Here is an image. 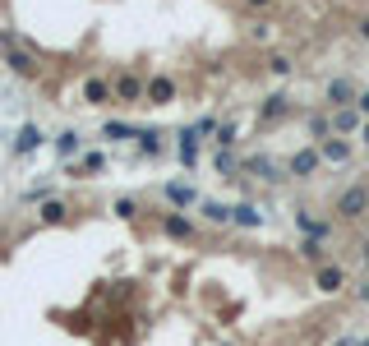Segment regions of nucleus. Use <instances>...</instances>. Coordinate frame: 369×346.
Instances as JSON below:
<instances>
[{"label": "nucleus", "mask_w": 369, "mask_h": 346, "mask_svg": "<svg viewBox=\"0 0 369 346\" xmlns=\"http://www.w3.org/2000/svg\"><path fill=\"white\" fill-rule=\"evenodd\" d=\"M0 56H5V65L14 69L19 78H37L33 51H24V46H19V33H9V28H0Z\"/></svg>", "instance_id": "f257e3e1"}, {"label": "nucleus", "mask_w": 369, "mask_h": 346, "mask_svg": "<svg viewBox=\"0 0 369 346\" xmlns=\"http://www.w3.org/2000/svg\"><path fill=\"white\" fill-rule=\"evenodd\" d=\"M111 93L120 97V102H143V97H148V83H143L139 74H120V78L111 83Z\"/></svg>", "instance_id": "f03ea898"}, {"label": "nucleus", "mask_w": 369, "mask_h": 346, "mask_svg": "<svg viewBox=\"0 0 369 346\" xmlns=\"http://www.w3.org/2000/svg\"><path fill=\"white\" fill-rule=\"evenodd\" d=\"M323 97H328V102H333V111H337V106H355V97H360V88H355L351 78H333Z\"/></svg>", "instance_id": "7ed1b4c3"}, {"label": "nucleus", "mask_w": 369, "mask_h": 346, "mask_svg": "<svg viewBox=\"0 0 369 346\" xmlns=\"http://www.w3.org/2000/svg\"><path fill=\"white\" fill-rule=\"evenodd\" d=\"M318 162H323V157H318V148H300V153L291 157V175H314Z\"/></svg>", "instance_id": "20e7f679"}, {"label": "nucleus", "mask_w": 369, "mask_h": 346, "mask_svg": "<svg viewBox=\"0 0 369 346\" xmlns=\"http://www.w3.org/2000/svg\"><path fill=\"white\" fill-rule=\"evenodd\" d=\"M360 125H365V116L355 111V106H337L333 111V130L337 134H351V130H360Z\"/></svg>", "instance_id": "39448f33"}, {"label": "nucleus", "mask_w": 369, "mask_h": 346, "mask_svg": "<svg viewBox=\"0 0 369 346\" xmlns=\"http://www.w3.org/2000/svg\"><path fill=\"white\" fill-rule=\"evenodd\" d=\"M337 208H342V217H360L365 208H369V190H360V185H355V190H346Z\"/></svg>", "instance_id": "423d86ee"}, {"label": "nucleus", "mask_w": 369, "mask_h": 346, "mask_svg": "<svg viewBox=\"0 0 369 346\" xmlns=\"http://www.w3.org/2000/svg\"><path fill=\"white\" fill-rule=\"evenodd\" d=\"M318 157H323V162H351V143H346V138H323V143H318Z\"/></svg>", "instance_id": "0eeeda50"}, {"label": "nucleus", "mask_w": 369, "mask_h": 346, "mask_svg": "<svg viewBox=\"0 0 369 346\" xmlns=\"http://www.w3.org/2000/svg\"><path fill=\"white\" fill-rule=\"evenodd\" d=\"M171 97H176V83H171L167 74H157V78H148V102H171Z\"/></svg>", "instance_id": "6e6552de"}, {"label": "nucleus", "mask_w": 369, "mask_h": 346, "mask_svg": "<svg viewBox=\"0 0 369 346\" xmlns=\"http://www.w3.org/2000/svg\"><path fill=\"white\" fill-rule=\"evenodd\" d=\"M106 97H111V83H106V78H88V83H83V102L88 106H106Z\"/></svg>", "instance_id": "1a4fd4ad"}, {"label": "nucleus", "mask_w": 369, "mask_h": 346, "mask_svg": "<svg viewBox=\"0 0 369 346\" xmlns=\"http://www.w3.org/2000/svg\"><path fill=\"white\" fill-rule=\"evenodd\" d=\"M286 111H291V97H286V93H273L264 106H259V116H264V121H281Z\"/></svg>", "instance_id": "9d476101"}, {"label": "nucleus", "mask_w": 369, "mask_h": 346, "mask_svg": "<svg viewBox=\"0 0 369 346\" xmlns=\"http://www.w3.org/2000/svg\"><path fill=\"white\" fill-rule=\"evenodd\" d=\"M180 162H184V166L199 162V130H184V134H180Z\"/></svg>", "instance_id": "9b49d317"}, {"label": "nucleus", "mask_w": 369, "mask_h": 346, "mask_svg": "<svg viewBox=\"0 0 369 346\" xmlns=\"http://www.w3.org/2000/svg\"><path fill=\"white\" fill-rule=\"evenodd\" d=\"M268 74L291 78V74H296V61H291V56H281V51H273V56H268Z\"/></svg>", "instance_id": "f8f14e48"}, {"label": "nucleus", "mask_w": 369, "mask_h": 346, "mask_svg": "<svg viewBox=\"0 0 369 346\" xmlns=\"http://www.w3.org/2000/svg\"><path fill=\"white\" fill-rule=\"evenodd\" d=\"M167 199L180 203V208H189V203H199V194H194L189 185H167Z\"/></svg>", "instance_id": "ddd939ff"}, {"label": "nucleus", "mask_w": 369, "mask_h": 346, "mask_svg": "<svg viewBox=\"0 0 369 346\" xmlns=\"http://www.w3.org/2000/svg\"><path fill=\"white\" fill-rule=\"evenodd\" d=\"M162 226H167V235H176V240H184V235H194V226L184 222V217H176V213H171V217H167V222H162Z\"/></svg>", "instance_id": "4468645a"}, {"label": "nucleus", "mask_w": 369, "mask_h": 346, "mask_svg": "<svg viewBox=\"0 0 369 346\" xmlns=\"http://www.w3.org/2000/svg\"><path fill=\"white\" fill-rule=\"evenodd\" d=\"M328 130H333V116H318V111L309 116V134H314L318 143H323V138H328Z\"/></svg>", "instance_id": "2eb2a0df"}, {"label": "nucleus", "mask_w": 369, "mask_h": 346, "mask_svg": "<svg viewBox=\"0 0 369 346\" xmlns=\"http://www.w3.org/2000/svg\"><path fill=\"white\" fill-rule=\"evenodd\" d=\"M42 143V134L33 130V125H24V134H19V143H14V153H33V148Z\"/></svg>", "instance_id": "dca6fc26"}, {"label": "nucleus", "mask_w": 369, "mask_h": 346, "mask_svg": "<svg viewBox=\"0 0 369 346\" xmlns=\"http://www.w3.org/2000/svg\"><path fill=\"white\" fill-rule=\"evenodd\" d=\"M231 222H240V226H259V213H254V208H231Z\"/></svg>", "instance_id": "f3484780"}, {"label": "nucleus", "mask_w": 369, "mask_h": 346, "mask_svg": "<svg viewBox=\"0 0 369 346\" xmlns=\"http://www.w3.org/2000/svg\"><path fill=\"white\" fill-rule=\"evenodd\" d=\"M318 286H323V291H337V286H342V273H337V268H323V273H318Z\"/></svg>", "instance_id": "a211bd4d"}, {"label": "nucleus", "mask_w": 369, "mask_h": 346, "mask_svg": "<svg viewBox=\"0 0 369 346\" xmlns=\"http://www.w3.org/2000/svg\"><path fill=\"white\" fill-rule=\"evenodd\" d=\"M102 134H106V138H130V134H139V130H134V125H120V121H111Z\"/></svg>", "instance_id": "6ab92c4d"}, {"label": "nucleus", "mask_w": 369, "mask_h": 346, "mask_svg": "<svg viewBox=\"0 0 369 346\" xmlns=\"http://www.w3.org/2000/svg\"><path fill=\"white\" fill-rule=\"evenodd\" d=\"M203 213H208V222H227L231 208H222V203H203Z\"/></svg>", "instance_id": "aec40b11"}, {"label": "nucleus", "mask_w": 369, "mask_h": 346, "mask_svg": "<svg viewBox=\"0 0 369 346\" xmlns=\"http://www.w3.org/2000/svg\"><path fill=\"white\" fill-rule=\"evenodd\" d=\"M56 148H61V153H65V157H70V153H74V148H79V134H74V130H65V134H61V143H56Z\"/></svg>", "instance_id": "412c9836"}, {"label": "nucleus", "mask_w": 369, "mask_h": 346, "mask_svg": "<svg viewBox=\"0 0 369 346\" xmlns=\"http://www.w3.org/2000/svg\"><path fill=\"white\" fill-rule=\"evenodd\" d=\"M249 37H254V42H268V37H273V28L259 19V24H249Z\"/></svg>", "instance_id": "4be33fe9"}, {"label": "nucleus", "mask_w": 369, "mask_h": 346, "mask_svg": "<svg viewBox=\"0 0 369 346\" xmlns=\"http://www.w3.org/2000/svg\"><path fill=\"white\" fill-rule=\"evenodd\" d=\"M42 217H46V222H61V217H65V203H46Z\"/></svg>", "instance_id": "5701e85b"}, {"label": "nucleus", "mask_w": 369, "mask_h": 346, "mask_svg": "<svg viewBox=\"0 0 369 346\" xmlns=\"http://www.w3.org/2000/svg\"><path fill=\"white\" fill-rule=\"evenodd\" d=\"M217 171H222V175H231V171H236V157L222 153V157H217Z\"/></svg>", "instance_id": "b1692460"}, {"label": "nucleus", "mask_w": 369, "mask_h": 346, "mask_svg": "<svg viewBox=\"0 0 369 346\" xmlns=\"http://www.w3.org/2000/svg\"><path fill=\"white\" fill-rule=\"evenodd\" d=\"M83 171H102V153H88V157H83Z\"/></svg>", "instance_id": "393cba45"}, {"label": "nucleus", "mask_w": 369, "mask_h": 346, "mask_svg": "<svg viewBox=\"0 0 369 346\" xmlns=\"http://www.w3.org/2000/svg\"><path fill=\"white\" fill-rule=\"evenodd\" d=\"M231 138H236V125H222V130H217V143H222V148H227V143H231Z\"/></svg>", "instance_id": "a878e982"}, {"label": "nucleus", "mask_w": 369, "mask_h": 346, "mask_svg": "<svg viewBox=\"0 0 369 346\" xmlns=\"http://www.w3.org/2000/svg\"><path fill=\"white\" fill-rule=\"evenodd\" d=\"M355 111H360L365 121H369V93H360V97H355Z\"/></svg>", "instance_id": "bb28decb"}, {"label": "nucleus", "mask_w": 369, "mask_h": 346, "mask_svg": "<svg viewBox=\"0 0 369 346\" xmlns=\"http://www.w3.org/2000/svg\"><path fill=\"white\" fill-rule=\"evenodd\" d=\"M245 5H249V9H268V5H273V0H245Z\"/></svg>", "instance_id": "cd10ccee"}, {"label": "nucleus", "mask_w": 369, "mask_h": 346, "mask_svg": "<svg viewBox=\"0 0 369 346\" xmlns=\"http://www.w3.org/2000/svg\"><path fill=\"white\" fill-rule=\"evenodd\" d=\"M360 37H365V42H369V14L360 19Z\"/></svg>", "instance_id": "c85d7f7f"}, {"label": "nucleus", "mask_w": 369, "mask_h": 346, "mask_svg": "<svg viewBox=\"0 0 369 346\" xmlns=\"http://www.w3.org/2000/svg\"><path fill=\"white\" fill-rule=\"evenodd\" d=\"M360 138H365V143H369V121H365V125H360Z\"/></svg>", "instance_id": "c756f323"}]
</instances>
